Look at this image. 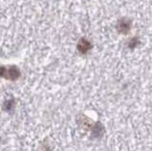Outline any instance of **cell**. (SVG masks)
Returning <instances> with one entry per match:
<instances>
[{
    "label": "cell",
    "mask_w": 152,
    "mask_h": 151,
    "mask_svg": "<svg viewBox=\"0 0 152 151\" xmlns=\"http://www.w3.org/2000/svg\"><path fill=\"white\" fill-rule=\"evenodd\" d=\"M120 29H121V32H126L129 31V25H128L127 22H121V25H120Z\"/></svg>",
    "instance_id": "8992f818"
},
{
    "label": "cell",
    "mask_w": 152,
    "mask_h": 151,
    "mask_svg": "<svg viewBox=\"0 0 152 151\" xmlns=\"http://www.w3.org/2000/svg\"><path fill=\"white\" fill-rule=\"evenodd\" d=\"M106 128H104V125L101 122H97L92 125L91 129H90V135H91L92 139H101L104 136Z\"/></svg>",
    "instance_id": "6da1fadb"
},
{
    "label": "cell",
    "mask_w": 152,
    "mask_h": 151,
    "mask_svg": "<svg viewBox=\"0 0 152 151\" xmlns=\"http://www.w3.org/2000/svg\"><path fill=\"white\" fill-rule=\"evenodd\" d=\"M89 48H90V45H89L88 42L85 41V40L80 42V44H79V50H80V51H82V53H86V51L88 50Z\"/></svg>",
    "instance_id": "277c9868"
},
{
    "label": "cell",
    "mask_w": 152,
    "mask_h": 151,
    "mask_svg": "<svg viewBox=\"0 0 152 151\" xmlns=\"http://www.w3.org/2000/svg\"><path fill=\"white\" fill-rule=\"evenodd\" d=\"M77 123L81 127H83V129H86V130H90L93 125H91V121H89L88 118H87L84 115L78 118Z\"/></svg>",
    "instance_id": "7a4b0ae2"
},
{
    "label": "cell",
    "mask_w": 152,
    "mask_h": 151,
    "mask_svg": "<svg viewBox=\"0 0 152 151\" xmlns=\"http://www.w3.org/2000/svg\"><path fill=\"white\" fill-rule=\"evenodd\" d=\"M8 74H7V76L9 79H11V80H15L19 77V70L16 69V68H12V69H10L8 70Z\"/></svg>",
    "instance_id": "3957f363"
},
{
    "label": "cell",
    "mask_w": 152,
    "mask_h": 151,
    "mask_svg": "<svg viewBox=\"0 0 152 151\" xmlns=\"http://www.w3.org/2000/svg\"><path fill=\"white\" fill-rule=\"evenodd\" d=\"M13 107H14V101L13 100H8V101L5 102L3 108H4V110L10 112L11 110H12Z\"/></svg>",
    "instance_id": "5b68a950"
}]
</instances>
